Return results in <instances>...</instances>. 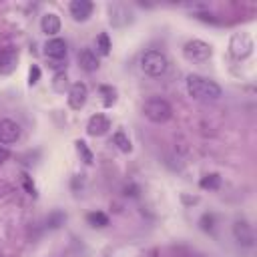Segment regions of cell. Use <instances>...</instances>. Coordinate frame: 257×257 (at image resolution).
<instances>
[{"mask_svg":"<svg viewBox=\"0 0 257 257\" xmlns=\"http://www.w3.org/2000/svg\"><path fill=\"white\" fill-rule=\"evenodd\" d=\"M187 92L195 100H217L221 98V86L201 74H189L187 76Z\"/></svg>","mask_w":257,"mask_h":257,"instance_id":"cell-1","label":"cell"},{"mask_svg":"<svg viewBox=\"0 0 257 257\" xmlns=\"http://www.w3.org/2000/svg\"><path fill=\"white\" fill-rule=\"evenodd\" d=\"M143 114L151 120V122H157V124H163L167 122L171 116H173V108L167 100L163 98H149L145 104H143Z\"/></svg>","mask_w":257,"mask_h":257,"instance_id":"cell-2","label":"cell"},{"mask_svg":"<svg viewBox=\"0 0 257 257\" xmlns=\"http://www.w3.org/2000/svg\"><path fill=\"white\" fill-rule=\"evenodd\" d=\"M141 68L145 74L149 76H161L167 72L169 68V60L163 52L159 50H147L143 56H141Z\"/></svg>","mask_w":257,"mask_h":257,"instance_id":"cell-3","label":"cell"},{"mask_svg":"<svg viewBox=\"0 0 257 257\" xmlns=\"http://www.w3.org/2000/svg\"><path fill=\"white\" fill-rule=\"evenodd\" d=\"M183 54H185V58L191 60V62H205V60L211 58V54H213V46H211L209 42H205V40L193 38V40L185 42V46H183Z\"/></svg>","mask_w":257,"mask_h":257,"instance_id":"cell-4","label":"cell"},{"mask_svg":"<svg viewBox=\"0 0 257 257\" xmlns=\"http://www.w3.org/2000/svg\"><path fill=\"white\" fill-rule=\"evenodd\" d=\"M229 48H231V54L235 58H247L253 52L255 44H253V38H251L249 32H235L233 38H231Z\"/></svg>","mask_w":257,"mask_h":257,"instance_id":"cell-5","label":"cell"},{"mask_svg":"<svg viewBox=\"0 0 257 257\" xmlns=\"http://www.w3.org/2000/svg\"><path fill=\"white\" fill-rule=\"evenodd\" d=\"M86 98H88V88H86V84L74 82V84L68 88V106H70L72 110H80V108L86 104Z\"/></svg>","mask_w":257,"mask_h":257,"instance_id":"cell-6","label":"cell"},{"mask_svg":"<svg viewBox=\"0 0 257 257\" xmlns=\"http://www.w3.org/2000/svg\"><path fill=\"white\" fill-rule=\"evenodd\" d=\"M44 54L52 60V62H60L66 60V42L62 38H50L44 44Z\"/></svg>","mask_w":257,"mask_h":257,"instance_id":"cell-7","label":"cell"},{"mask_svg":"<svg viewBox=\"0 0 257 257\" xmlns=\"http://www.w3.org/2000/svg\"><path fill=\"white\" fill-rule=\"evenodd\" d=\"M110 128V120L104 114H92L86 122V133L90 137H102Z\"/></svg>","mask_w":257,"mask_h":257,"instance_id":"cell-8","label":"cell"},{"mask_svg":"<svg viewBox=\"0 0 257 257\" xmlns=\"http://www.w3.org/2000/svg\"><path fill=\"white\" fill-rule=\"evenodd\" d=\"M18 137H20L18 122H14L10 118H2L0 120V143H16Z\"/></svg>","mask_w":257,"mask_h":257,"instance_id":"cell-9","label":"cell"},{"mask_svg":"<svg viewBox=\"0 0 257 257\" xmlns=\"http://www.w3.org/2000/svg\"><path fill=\"white\" fill-rule=\"evenodd\" d=\"M92 2H88V0H72L70 4H68V10H70V16L74 18V20H86L90 14H92Z\"/></svg>","mask_w":257,"mask_h":257,"instance_id":"cell-10","label":"cell"},{"mask_svg":"<svg viewBox=\"0 0 257 257\" xmlns=\"http://www.w3.org/2000/svg\"><path fill=\"white\" fill-rule=\"evenodd\" d=\"M78 64H80V68H82L84 72H94V70H98V66H100L96 52L90 50V48H82V50L78 52Z\"/></svg>","mask_w":257,"mask_h":257,"instance_id":"cell-11","label":"cell"},{"mask_svg":"<svg viewBox=\"0 0 257 257\" xmlns=\"http://www.w3.org/2000/svg\"><path fill=\"white\" fill-rule=\"evenodd\" d=\"M18 52L14 48H0V74H10L16 68Z\"/></svg>","mask_w":257,"mask_h":257,"instance_id":"cell-12","label":"cell"},{"mask_svg":"<svg viewBox=\"0 0 257 257\" xmlns=\"http://www.w3.org/2000/svg\"><path fill=\"white\" fill-rule=\"evenodd\" d=\"M108 10H110V24H114V26H124L133 20L131 10L122 4H112Z\"/></svg>","mask_w":257,"mask_h":257,"instance_id":"cell-13","label":"cell"},{"mask_svg":"<svg viewBox=\"0 0 257 257\" xmlns=\"http://www.w3.org/2000/svg\"><path fill=\"white\" fill-rule=\"evenodd\" d=\"M233 233H235V239L245 245V247H251L253 245V229L247 221H237L235 227H233Z\"/></svg>","mask_w":257,"mask_h":257,"instance_id":"cell-14","label":"cell"},{"mask_svg":"<svg viewBox=\"0 0 257 257\" xmlns=\"http://www.w3.org/2000/svg\"><path fill=\"white\" fill-rule=\"evenodd\" d=\"M40 28H42V32L46 36H54L60 30V18H58V14H54V12L44 14L40 18Z\"/></svg>","mask_w":257,"mask_h":257,"instance_id":"cell-15","label":"cell"},{"mask_svg":"<svg viewBox=\"0 0 257 257\" xmlns=\"http://www.w3.org/2000/svg\"><path fill=\"white\" fill-rule=\"evenodd\" d=\"M112 143L122 151V153H131V149H133V145H131V139L122 133V131H116L114 135H112Z\"/></svg>","mask_w":257,"mask_h":257,"instance_id":"cell-16","label":"cell"},{"mask_svg":"<svg viewBox=\"0 0 257 257\" xmlns=\"http://www.w3.org/2000/svg\"><path fill=\"white\" fill-rule=\"evenodd\" d=\"M199 185H201V189L215 191V189H219V185H221V177H219L217 173H209V175H205V177L199 181Z\"/></svg>","mask_w":257,"mask_h":257,"instance_id":"cell-17","label":"cell"},{"mask_svg":"<svg viewBox=\"0 0 257 257\" xmlns=\"http://www.w3.org/2000/svg\"><path fill=\"white\" fill-rule=\"evenodd\" d=\"M98 92L102 96V104L104 106H112L116 100V90L112 86H98Z\"/></svg>","mask_w":257,"mask_h":257,"instance_id":"cell-18","label":"cell"},{"mask_svg":"<svg viewBox=\"0 0 257 257\" xmlns=\"http://www.w3.org/2000/svg\"><path fill=\"white\" fill-rule=\"evenodd\" d=\"M86 221L92 225V227H106L108 225V217L100 211H94V213H88L86 215Z\"/></svg>","mask_w":257,"mask_h":257,"instance_id":"cell-19","label":"cell"},{"mask_svg":"<svg viewBox=\"0 0 257 257\" xmlns=\"http://www.w3.org/2000/svg\"><path fill=\"white\" fill-rule=\"evenodd\" d=\"M96 48H98V52L104 54V56L110 52V40H108V34H106V32H100V34H98V38H96Z\"/></svg>","mask_w":257,"mask_h":257,"instance_id":"cell-20","label":"cell"},{"mask_svg":"<svg viewBox=\"0 0 257 257\" xmlns=\"http://www.w3.org/2000/svg\"><path fill=\"white\" fill-rule=\"evenodd\" d=\"M52 86H54L56 92H64V90L68 88L66 74H64V72H56V74H54V82H52Z\"/></svg>","mask_w":257,"mask_h":257,"instance_id":"cell-21","label":"cell"},{"mask_svg":"<svg viewBox=\"0 0 257 257\" xmlns=\"http://www.w3.org/2000/svg\"><path fill=\"white\" fill-rule=\"evenodd\" d=\"M76 151H78V155L82 157V161H84L86 165H90V163H92V153H90V149L86 147V143H84V141H76Z\"/></svg>","mask_w":257,"mask_h":257,"instance_id":"cell-22","label":"cell"},{"mask_svg":"<svg viewBox=\"0 0 257 257\" xmlns=\"http://www.w3.org/2000/svg\"><path fill=\"white\" fill-rule=\"evenodd\" d=\"M38 78H40V68H38L36 64H32L30 70H28V82H30V84H36Z\"/></svg>","mask_w":257,"mask_h":257,"instance_id":"cell-23","label":"cell"},{"mask_svg":"<svg viewBox=\"0 0 257 257\" xmlns=\"http://www.w3.org/2000/svg\"><path fill=\"white\" fill-rule=\"evenodd\" d=\"M8 157H10L8 149H6V147H0V163H4V161H6Z\"/></svg>","mask_w":257,"mask_h":257,"instance_id":"cell-24","label":"cell"},{"mask_svg":"<svg viewBox=\"0 0 257 257\" xmlns=\"http://www.w3.org/2000/svg\"><path fill=\"white\" fill-rule=\"evenodd\" d=\"M22 177H24V185H26L28 193H30V195H34V185H30V181H28V177H26V175H22Z\"/></svg>","mask_w":257,"mask_h":257,"instance_id":"cell-25","label":"cell"}]
</instances>
